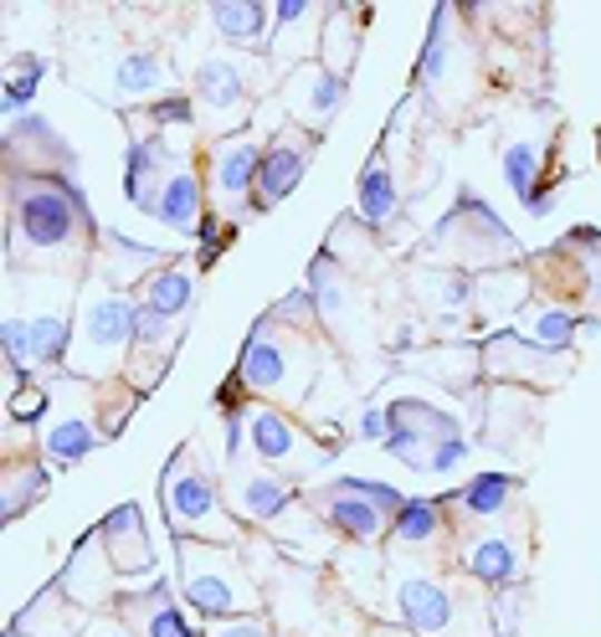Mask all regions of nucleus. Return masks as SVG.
Segmentation results:
<instances>
[{
	"instance_id": "obj_29",
	"label": "nucleus",
	"mask_w": 601,
	"mask_h": 637,
	"mask_svg": "<svg viewBox=\"0 0 601 637\" xmlns=\"http://www.w3.org/2000/svg\"><path fill=\"white\" fill-rule=\"evenodd\" d=\"M416 298H427L437 314H457V308L473 298V283L463 273H422L416 278Z\"/></svg>"
},
{
	"instance_id": "obj_2",
	"label": "nucleus",
	"mask_w": 601,
	"mask_h": 637,
	"mask_svg": "<svg viewBox=\"0 0 601 637\" xmlns=\"http://www.w3.org/2000/svg\"><path fill=\"white\" fill-rule=\"evenodd\" d=\"M165 514H170L175 535L180 540H211V545H231L237 540V525H231V514L221 509V493H216L211 473L196 463V452L180 448L170 458V468H165Z\"/></svg>"
},
{
	"instance_id": "obj_4",
	"label": "nucleus",
	"mask_w": 601,
	"mask_h": 637,
	"mask_svg": "<svg viewBox=\"0 0 601 637\" xmlns=\"http://www.w3.org/2000/svg\"><path fill=\"white\" fill-rule=\"evenodd\" d=\"M139 334V308L124 293H93L78 314V345H72V365L88 375H104L119 365V355Z\"/></svg>"
},
{
	"instance_id": "obj_21",
	"label": "nucleus",
	"mask_w": 601,
	"mask_h": 637,
	"mask_svg": "<svg viewBox=\"0 0 601 637\" xmlns=\"http://www.w3.org/2000/svg\"><path fill=\"white\" fill-rule=\"evenodd\" d=\"M98 432L93 416L88 412H62L52 427H47V438H41V448H47V458L52 463H78V458H88V452L98 448Z\"/></svg>"
},
{
	"instance_id": "obj_20",
	"label": "nucleus",
	"mask_w": 601,
	"mask_h": 637,
	"mask_svg": "<svg viewBox=\"0 0 601 637\" xmlns=\"http://www.w3.org/2000/svg\"><path fill=\"white\" fill-rule=\"evenodd\" d=\"M267 16L273 11H267L263 0H216L211 6L216 31H221V41H231V47H263Z\"/></svg>"
},
{
	"instance_id": "obj_12",
	"label": "nucleus",
	"mask_w": 601,
	"mask_h": 637,
	"mask_svg": "<svg viewBox=\"0 0 601 637\" xmlns=\"http://www.w3.org/2000/svg\"><path fill=\"white\" fill-rule=\"evenodd\" d=\"M257 170H263V149H257L253 139H242V134L221 139V145L211 149V190H216V200H221V206L247 200L257 190Z\"/></svg>"
},
{
	"instance_id": "obj_33",
	"label": "nucleus",
	"mask_w": 601,
	"mask_h": 637,
	"mask_svg": "<svg viewBox=\"0 0 601 637\" xmlns=\"http://www.w3.org/2000/svg\"><path fill=\"white\" fill-rule=\"evenodd\" d=\"M145 119H155L165 129V124H190L196 119V108H190V98H160V104H149Z\"/></svg>"
},
{
	"instance_id": "obj_32",
	"label": "nucleus",
	"mask_w": 601,
	"mask_h": 637,
	"mask_svg": "<svg viewBox=\"0 0 601 637\" xmlns=\"http://www.w3.org/2000/svg\"><path fill=\"white\" fill-rule=\"evenodd\" d=\"M41 72H47V62L41 57H16L11 62V82H6V108H21L31 94H37Z\"/></svg>"
},
{
	"instance_id": "obj_9",
	"label": "nucleus",
	"mask_w": 601,
	"mask_h": 637,
	"mask_svg": "<svg viewBox=\"0 0 601 637\" xmlns=\"http://www.w3.org/2000/svg\"><path fill=\"white\" fill-rule=\"evenodd\" d=\"M67 345H72V324L62 314L6 318V355L16 371H52V365H62Z\"/></svg>"
},
{
	"instance_id": "obj_26",
	"label": "nucleus",
	"mask_w": 601,
	"mask_h": 637,
	"mask_svg": "<svg viewBox=\"0 0 601 637\" xmlns=\"http://www.w3.org/2000/svg\"><path fill=\"white\" fill-rule=\"evenodd\" d=\"M190 298H196V278H190V267H160V273L145 283V308H155V314H165V318L186 314Z\"/></svg>"
},
{
	"instance_id": "obj_23",
	"label": "nucleus",
	"mask_w": 601,
	"mask_h": 637,
	"mask_svg": "<svg viewBox=\"0 0 601 637\" xmlns=\"http://www.w3.org/2000/svg\"><path fill=\"white\" fill-rule=\"evenodd\" d=\"M165 78H170V67H165L160 52H124L119 62H114V94L119 98H149V94H160Z\"/></svg>"
},
{
	"instance_id": "obj_7",
	"label": "nucleus",
	"mask_w": 601,
	"mask_h": 637,
	"mask_svg": "<svg viewBox=\"0 0 601 637\" xmlns=\"http://www.w3.org/2000/svg\"><path fill=\"white\" fill-rule=\"evenodd\" d=\"M386 452L391 458H401L406 468H427L432 473V458H437V448L447 438H457V422L447 412H437V406H427V401L416 396H396L386 406Z\"/></svg>"
},
{
	"instance_id": "obj_3",
	"label": "nucleus",
	"mask_w": 601,
	"mask_h": 637,
	"mask_svg": "<svg viewBox=\"0 0 601 637\" xmlns=\"http://www.w3.org/2000/svg\"><path fill=\"white\" fill-rule=\"evenodd\" d=\"M304 334L308 330H294V324L267 314L253 330L247 350H242V381L253 385V391H273V396H298V385L308 375Z\"/></svg>"
},
{
	"instance_id": "obj_19",
	"label": "nucleus",
	"mask_w": 601,
	"mask_h": 637,
	"mask_svg": "<svg viewBox=\"0 0 601 637\" xmlns=\"http://www.w3.org/2000/svg\"><path fill=\"white\" fill-rule=\"evenodd\" d=\"M247 427H253V452L263 458V463H278V468L298 463L304 438H298V427L288 422L278 406H253V422H247Z\"/></svg>"
},
{
	"instance_id": "obj_22",
	"label": "nucleus",
	"mask_w": 601,
	"mask_h": 637,
	"mask_svg": "<svg viewBox=\"0 0 601 637\" xmlns=\"http://www.w3.org/2000/svg\"><path fill=\"white\" fill-rule=\"evenodd\" d=\"M155 216H160L170 232H196L200 226V180L186 170V165L165 180L160 200H155Z\"/></svg>"
},
{
	"instance_id": "obj_24",
	"label": "nucleus",
	"mask_w": 601,
	"mask_h": 637,
	"mask_svg": "<svg viewBox=\"0 0 601 637\" xmlns=\"http://www.w3.org/2000/svg\"><path fill=\"white\" fill-rule=\"evenodd\" d=\"M396 206H401V196H396V180H391L386 155H371V165L361 170V222L386 226L396 216Z\"/></svg>"
},
{
	"instance_id": "obj_16",
	"label": "nucleus",
	"mask_w": 601,
	"mask_h": 637,
	"mask_svg": "<svg viewBox=\"0 0 601 637\" xmlns=\"http://www.w3.org/2000/svg\"><path fill=\"white\" fill-rule=\"evenodd\" d=\"M247 94H253V78H247L237 62H227V57H206V62L196 67V98L216 119L237 114V108L247 104Z\"/></svg>"
},
{
	"instance_id": "obj_27",
	"label": "nucleus",
	"mask_w": 601,
	"mask_h": 637,
	"mask_svg": "<svg viewBox=\"0 0 601 637\" xmlns=\"http://www.w3.org/2000/svg\"><path fill=\"white\" fill-rule=\"evenodd\" d=\"M520 334L530 340V345L565 355V345H571V334H575V318H571V308H545V304H534V308H524Z\"/></svg>"
},
{
	"instance_id": "obj_14",
	"label": "nucleus",
	"mask_w": 601,
	"mask_h": 637,
	"mask_svg": "<svg viewBox=\"0 0 601 637\" xmlns=\"http://www.w3.org/2000/svg\"><path fill=\"white\" fill-rule=\"evenodd\" d=\"M104 556H108V571L114 576H139L149 571V535H145V519H139V504H119L114 514L104 519Z\"/></svg>"
},
{
	"instance_id": "obj_18",
	"label": "nucleus",
	"mask_w": 601,
	"mask_h": 637,
	"mask_svg": "<svg viewBox=\"0 0 601 637\" xmlns=\"http://www.w3.org/2000/svg\"><path fill=\"white\" fill-rule=\"evenodd\" d=\"M119 607L129 611L139 627H145V637H196V627L186 623V611L175 607V597H170V586H165V581L119 597Z\"/></svg>"
},
{
	"instance_id": "obj_1",
	"label": "nucleus",
	"mask_w": 601,
	"mask_h": 637,
	"mask_svg": "<svg viewBox=\"0 0 601 637\" xmlns=\"http://www.w3.org/2000/svg\"><path fill=\"white\" fill-rule=\"evenodd\" d=\"M11 237H16V253L21 247H31V253L82 247V242L93 237L82 190L67 175H37V180H27L21 170H11Z\"/></svg>"
},
{
	"instance_id": "obj_10",
	"label": "nucleus",
	"mask_w": 601,
	"mask_h": 637,
	"mask_svg": "<svg viewBox=\"0 0 601 637\" xmlns=\"http://www.w3.org/2000/svg\"><path fill=\"white\" fill-rule=\"evenodd\" d=\"M319 129H283L273 145L263 149V170H257V206H278L288 190L304 180V165L314 155Z\"/></svg>"
},
{
	"instance_id": "obj_36",
	"label": "nucleus",
	"mask_w": 601,
	"mask_h": 637,
	"mask_svg": "<svg viewBox=\"0 0 601 637\" xmlns=\"http://www.w3.org/2000/svg\"><path fill=\"white\" fill-rule=\"evenodd\" d=\"M82 637H129V633H124V627H114V623H98V627H88Z\"/></svg>"
},
{
	"instance_id": "obj_34",
	"label": "nucleus",
	"mask_w": 601,
	"mask_h": 637,
	"mask_svg": "<svg viewBox=\"0 0 601 637\" xmlns=\"http://www.w3.org/2000/svg\"><path fill=\"white\" fill-rule=\"evenodd\" d=\"M355 432H361V438H371V442H386V432H391L386 406H365L361 422H355Z\"/></svg>"
},
{
	"instance_id": "obj_8",
	"label": "nucleus",
	"mask_w": 601,
	"mask_h": 637,
	"mask_svg": "<svg viewBox=\"0 0 601 637\" xmlns=\"http://www.w3.org/2000/svg\"><path fill=\"white\" fill-rule=\"evenodd\" d=\"M432 247L463 257V263H514V257H520V247H514V237L499 226V216L489 212V206H479L473 196H463V206L437 226Z\"/></svg>"
},
{
	"instance_id": "obj_30",
	"label": "nucleus",
	"mask_w": 601,
	"mask_h": 637,
	"mask_svg": "<svg viewBox=\"0 0 601 637\" xmlns=\"http://www.w3.org/2000/svg\"><path fill=\"white\" fill-rule=\"evenodd\" d=\"M437 530H442V504H432V499H406L401 504V514H396L401 545H427Z\"/></svg>"
},
{
	"instance_id": "obj_31",
	"label": "nucleus",
	"mask_w": 601,
	"mask_h": 637,
	"mask_svg": "<svg viewBox=\"0 0 601 637\" xmlns=\"http://www.w3.org/2000/svg\"><path fill=\"white\" fill-rule=\"evenodd\" d=\"M108 278H114V293L129 283V273L134 267H155L160 263V253L155 247H139V242H129V237H108Z\"/></svg>"
},
{
	"instance_id": "obj_5",
	"label": "nucleus",
	"mask_w": 601,
	"mask_h": 637,
	"mask_svg": "<svg viewBox=\"0 0 601 637\" xmlns=\"http://www.w3.org/2000/svg\"><path fill=\"white\" fill-rule=\"evenodd\" d=\"M401 504H406V499H401L391 483H375V478H339V483L314 493V509H319L345 540H361V545H371L375 535L386 530V519H396Z\"/></svg>"
},
{
	"instance_id": "obj_28",
	"label": "nucleus",
	"mask_w": 601,
	"mask_h": 637,
	"mask_svg": "<svg viewBox=\"0 0 601 637\" xmlns=\"http://www.w3.org/2000/svg\"><path fill=\"white\" fill-rule=\"evenodd\" d=\"M514 489H520V483H514L509 473H483V478H473V483L457 493V509H467V514H479V519L499 514V509L514 499Z\"/></svg>"
},
{
	"instance_id": "obj_6",
	"label": "nucleus",
	"mask_w": 601,
	"mask_h": 637,
	"mask_svg": "<svg viewBox=\"0 0 601 637\" xmlns=\"http://www.w3.org/2000/svg\"><path fill=\"white\" fill-rule=\"evenodd\" d=\"M180 571H186L180 597H186V607L200 611V617H216V623H221V617H231V611H242L253 601L242 571L227 556H211V550H200L196 556V545L190 540H180Z\"/></svg>"
},
{
	"instance_id": "obj_11",
	"label": "nucleus",
	"mask_w": 601,
	"mask_h": 637,
	"mask_svg": "<svg viewBox=\"0 0 601 637\" xmlns=\"http://www.w3.org/2000/svg\"><path fill=\"white\" fill-rule=\"evenodd\" d=\"M483 371L514 375V381H530V375H534V381H561V375H565V355L530 345L520 330H504V334H494V340L483 345Z\"/></svg>"
},
{
	"instance_id": "obj_35",
	"label": "nucleus",
	"mask_w": 601,
	"mask_h": 637,
	"mask_svg": "<svg viewBox=\"0 0 601 637\" xmlns=\"http://www.w3.org/2000/svg\"><path fill=\"white\" fill-rule=\"evenodd\" d=\"M211 637H273V633H267L263 623H253V617H247V623H221Z\"/></svg>"
},
{
	"instance_id": "obj_25",
	"label": "nucleus",
	"mask_w": 601,
	"mask_h": 637,
	"mask_svg": "<svg viewBox=\"0 0 601 637\" xmlns=\"http://www.w3.org/2000/svg\"><path fill=\"white\" fill-rule=\"evenodd\" d=\"M467 571L479 576L483 586H509L520 576V545L509 540V535H489L467 550Z\"/></svg>"
},
{
	"instance_id": "obj_13",
	"label": "nucleus",
	"mask_w": 601,
	"mask_h": 637,
	"mask_svg": "<svg viewBox=\"0 0 601 637\" xmlns=\"http://www.w3.org/2000/svg\"><path fill=\"white\" fill-rule=\"evenodd\" d=\"M231 504H237V514L257 519V525H278L294 509V489L283 478L263 473V468H242V458H237L231 463Z\"/></svg>"
},
{
	"instance_id": "obj_15",
	"label": "nucleus",
	"mask_w": 601,
	"mask_h": 637,
	"mask_svg": "<svg viewBox=\"0 0 601 637\" xmlns=\"http://www.w3.org/2000/svg\"><path fill=\"white\" fill-rule=\"evenodd\" d=\"M396 611H401V623L412 627V633L437 637L442 627L453 623V591L437 586V581H427V576H406V581L396 586Z\"/></svg>"
},
{
	"instance_id": "obj_17",
	"label": "nucleus",
	"mask_w": 601,
	"mask_h": 637,
	"mask_svg": "<svg viewBox=\"0 0 601 637\" xmlns=\"http://www.w3.org/2000/svg\"><path fill=\"white\" fill-rule=\"evenodd\" d=\"M288 98H294L298 119H304L308 129H319L334 108L345 104V78H339V67H304V72L288 82Z\"/></svg>"
}]
</instances>
